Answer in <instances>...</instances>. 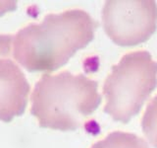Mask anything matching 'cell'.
Returning a JSON list of instances; mask_svg holds the SVG:
<instances>
[{
  "instance_id": "2",
  "label": "cell",
  "mask_w": 157,
  "mask_h": 148,
  "mask_svg": "<svg viewBox=\"0 0 157 148\" xmlns=\"http://www.w3.org/2000/svg\"><path fill=\"white\" fill-rule=\"evenodd\" d=\"M101 103L98 83L67 70L45 73L32 94V115L43 128L76 130Z\"/></svg>"
},
{
  "instance_id": "4",
  "label": "cell",
  "mask_w": 157,
  "mask_h": 148,
  "mask_svg": "<svg viewBox=\"0 0 157 148\" xmlns=\"http://www.w3.org/2000/svg\"><path fill=\"white\" fill-rule=\"evenodd\" d=\"M106 35L118 46L144 43L157 28V5L151 0H109L102 11Z\"/></svg>"
},
{
  "instance_id": "7",
  "label": "cell",
  "mask_w": 157,
  "mask_h": 148,
  "mask_svg": "<svg viewBox=\"0 0 157 148\" xmlns=\"http://www.w3.org/2000/svg\"><path fill=\"white\" fill-rule=\"evenodd\" d=\"M141 127L147 140L157 148V95L148 103L141 118Z\"/></svg>"
},
{
  "instance_id": "3",
  "label": "cell",
  "mask_w": 157,
  "mask_h": 148,
  "mask_svg": "<svg viewBox=\"0 0 157 148\" xmlns=\"http://www.w3.org/2000/svg\"><path fill=\"white\" fill-rule=\"evenodd\" d=\"M157 86V62L146 51L125 54L113 65L103 85V111L113 120L129 122Z\"/></svg>"
},
{
  "instance_id": "1",
  "label": "cell",
  "mask_w": 157,
  "mask_h": 148,
  "mask_svg": "<svg viewBox=\"0 0 157 148\" xmlns=\"http://www.w3.org/2000/svg\"><path fill=\"white\" fill-rule=\"evenodd\" d=\"M98 23L87 12L70 9L48 14L14 36L13 57L28 71L57 70L94 38Z\"/></svg>"
},
{
  "instance_id": "6",
  "label": "cell",
  "mask_w": 157,
  "mask_h": 148,
  "mask_svg": "<svg viewBox=\"0 0 157 148\" xmlns=\"http://www.w3.org/2000/svg\"><path fill=\"white\" fill-rule=\"evenodd\" d=\"M91 148H149L144 138L134 133L114 131L104 139L94 143Z\"/></svg>"
},
{
  "instance_id": "5",
  "label": "cell",
  "mask_w": 157,
  "mask_h": 148,
  "mask_svg": "<svg viewBox=\"0 0 157 148\" xmlns=\"http://www.w3.org/2000/svg\"><path fill=\"white\" fill-rule=\"evenodd\" d=\"M12 35H0V121L10 122L28 106L29 84L13 56Z\"/></svg>"
}]
</instances>
